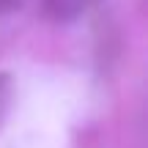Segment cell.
<instances>
[{
  "label": "cell",
  "mask_w": 148,
  "mask_h": 148,
  "mask_svg": "<svg viewBox=\"0 0 148 148\" xmlns=\"http://www.w3.org/2000/svg\"><path fill=\"white\" fill-rule=\"evenodd\" d=\"M88 0H41V8L55 22H71L85 11Z\"/></svg>",
  "instance_id": "6da1fadb"
},
{
  "label": "cell",
  "mask_w": 148,
  "mask_h": 148,
  "mask_svg": "<svg viewBox=\"0 0 148 148\" xmlns=\"http://www.w3.org/2000/svg\"><path fill=\"white\" fill-rule=\"evenodd\" d=\"M22 3H25V0H0V16H3V14H14V11H19Z\"/></svg>",
  "instance_id": "3957f363"
},
{
  "label": "cell",
  "mask_w": 148,
  "mask_h": 148,
  "mask_svg": "<svg viewBox=\"0 0 148 148\" xmlns=\"http://www.w3.org/2000/svg\"><path fill=\"white\" fill-rule=\"evenodd\" d=\"M8 101H11V77L8 74H0V123L5 121Z\"/></svg>",
  "instance_id": "7a4b0ae2"
}]
</instances>
